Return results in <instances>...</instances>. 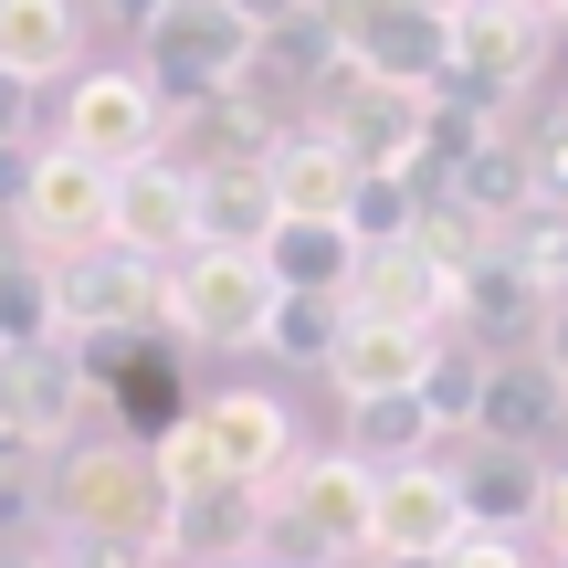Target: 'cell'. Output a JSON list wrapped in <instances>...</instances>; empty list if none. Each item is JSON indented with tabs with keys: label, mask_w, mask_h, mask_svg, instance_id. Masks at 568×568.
I'll use <instances>...</instances> for the list:
<instances>
[{
	"label": "cell",
	"mask_w": 568,
	"mask_h": 568,
	"mask_svg": "<svg viewBox=\"0 0 568 568\" xmlns=\"http://www.w3.org/2000/svg\"><path fill=\"white\" fill-rule=\"evenodd\" d=\"M358 180H368V169L347 159V138H337V126H284V138L264 148V190H274V211H284V222H347Z\"/></svg>",
	"instance_id": "14"
},
{
	"label": "cell",
	"mask_w": 568,
	"mask_h": 568,
	"mask_svg": "<svg viewBox=\"0 0 568 568\" xmlns=\"http://www.w3.org/2000/svg\"><path fill=\"white\" fill-rule=\"evenodd\" d=\"M264 516L316 558H379V474L358 453H295L264 485Z\"/></svg>",
	"instance_id": "3"
},
{
	"label": "cell",
	"mask_w": 568,
	"mask_h": 568,
	"mask_svg": "<svg viewBox=\"0 0 568 568\" xmlns=\"http://www.w3.org/2000/svg\"><path fill=\"white\" fill-rule=\"evenodd\" d=\"M95 400H116V410H126V443H159L169 422H190L180 368H169V347H159V337H138V358H126L116 379H95Z\"/></svg>",
	"instance_id": "24"
},
{
	"label": "cell",
	"mask_w": 568,
	"mask_h": 568,
	"mask_svg": "<svg viewBox=\"0 0 568 568\" xmlns=\"http://www.w3.org/2000/svg\"><path fill=\"white\" fill-rule=\"evenodd\" d=\"M169 506L180 495L159 485V464H148V443H84L53 464V527L84 537V548L126 558V568H169L180 548H169Z\"/></svg>",
	"instance_id": "1"
},
{
	"label": "cell",
	"mask_w": 568,
	"mask_h": 568,
	"mask_svg": "<svg viewBox=\"0 0 568 568\" xmlns=\"http://www.w3.org/2000/svg\"><path fill=\"white\" fill-rule=\"evenodd\" d=\"M400 11H432V21H464L474 0H400Z\"/></svg>",
	"instance_id": "38"
},
{
	"label": "cell",
	"mask_w": 568,
	"mask_h": 568,
	"mask_svg": "<svg viewBox=\"0 0 568 568\" xmlns=\"http://www.w3.org/2000/svg\"><path fill=\"white\" fill-rule=\"evenodd\" d=\"M453 548H464V485H453V464L379 474V558H453Z\"/></svg>",
	"instance_id": "15"
},
{
	"label": "cell",
	"mask_w": 568,
	"mask_h": 568,
	"mask_svg": "<svg viewBox=\"0 0 568 568\" xmlns=\"http://www.w3.org/2000/svg\"><path fill=\"white\" fill-rule=\"evenodd\" d=\"M443 568H527V548H516V537H464Z\"/></svg>",
	"instance_id": "35"
},
{
	"label": "cell",
	"mask_w": 568,
	"mask_h": 568,
	"mask_svg": "<svg viewBox=\"0 0 568 568\" xmlns=\"http://www.w3.org/2000/svg\"><path fill=\"white\" fill-rule=\"evenodd\" d=\"M53 527V453L0 443V537H42Z\"/></svg>",
	"instance_id": "28"
},
{
	"label": "cell",
	"mask_w": 568,
	"mask_h": 568,
	"mask_svg": "<svg viewBox=\"0 0 568 568\" xmlns=\"http://www.w3.org/2000/svg\"><path fill=\"white\" fill-rule=\"evenodd\" d=\"M453 485H464V537H527L548 516V464L537 453H485L474 443V464H453Z\"/></svg>",
	"instance_id": "18"
},
{
	"label": "cell",
	"mask_w": 568,
	"mask_h": 568,
	"mask_svg": "<svg viewBox=\"0 0 568 568\" xmlns=\"http://www.w3.org/2000/svg\"><path fill=\"white\" fill-rule=\"evenodd\" d=\"M432 347H443V337H422V326H379V316H347V326H337V358H326V379H337V400L422 389Z\"/></svg>",
	"instance_id": "19"
},
{
	"label": "cell",
	"mask_w": 568,
	"mask_h": 568,
	"mask_svg": "<svg viewBox=\"0 0 568 568\" xmlns=\"http://www.w3.org/2000/svg\"><path fill=\"white\" fill-rule=\"evenodd\" d=\"M548 284H537L527 264H506V253H485V264L464 274V295H453V337L474 347V358H527L537 326H548Z\"/></svg>",
	"instance_id": "12"
},
{
	"label": "cell",
	"mask_w": 568,
	"mask_h": 568,
	"mask_svg": "<svg viewBox=\"0 0 568 568\" xmlns=\"http://www.w3.org/2000/svg\"><path fill=\"white\" fill-rule=\"evenodd\" d=\"M453 295L464 274H443L422 253V232L389 253H358V284H347V316H379V326H422V337H453Z\"/></svg>",
	"instance_id": "13"
},
{
	"label": "cell",
	"mask_w": 568,
	"mask_h": 568,
	"mask_svg": "<svg viewBox=\"0 0 568 568\" xmlns=\"http://www.w3.org/2000/svg\"><path fill=\"white\" fill-rule=\"evenodd\" d=\"M211 568H295V558H211Z\"/></svg>",
	"instance_id": "39"
},
{
	"label": "cell",
	"mask_w": 568,
	"mask_h": 568,
	"mask_svg": "<svg viewBox=\"0 0 568 568\" xmlns=\"http://www.w3.org/2000/svg\"><path fill=\"white\" fill-rule=\"evenodd\" d=\"M443 201H453V211H474V222H485V232H506L516 211H537V201H548V190H537V159H527V148L506 138V126H495V138L474 148L464 169H453V190H443Z\"/></svg>",
	"instance_id": "21"
},
{
	"label": "cell",
	"mask_w": 568,
	"mask_h": 568,
	"mask_svg": "<svg viewBox=\"0 0 568 568\" xmlns=\"http://www.w3.org/2000/svg\"><path fill=\"white\" fill-rule=\"evenodd\" d=\"M474 400H485V358H474V347H432L422 410H432V432H443V443H474Z\"/></svg>",
	"instance_id": "27"
},
{
	"label": "cell",
	"mask_w": 568,
	"mask_h": 568,
	"mask_svg": "<svg viewBox=\"0 0 568 568\" xmlns=\"http://www.w3.org/2000/svg\"><path fill=\"white\" fill-rule=\"evenodd\" d=\"M337 326H347V295H274L264 347L295 358V368H326V358H337Z\"/></svg>",
	"instance_id": "25"
},
{
	"label": "cell",
	"mask_w": 568,
	"mask_h": 568,
	"mask_svg": "<svg viewBox=\"0 0 568 568\" xmlns=\"http://www.w3.org/2000/svg\"><path fill=\"white\" fill-rule=\"evenodd\" d=\"M222 11L243 21L253 42H264V32H284V21H305V11H316V0H222Z\"/></svg>",
	"instance_id": "33"
},
{
	"label": "cell",
	"mask_w": 568,
	"mask_h": 568,
	"mask_svg": "<svg viewBox=\"0 0 568 568\" xmlns=\"http://www.w3.org/2000/svg\"><path fill=\"white\" fill-rule=\"evenodd\" d=\"M95 410V368H84L74 337H32V347H0V443L21 453H63Z\"/></svg>",
	"instance_id": "7"
},
{
	"label": "cell",
	"mask_w": 568,
	"mask_h": 568,
	"mask_svg": "<svg viewBox=\"0 0 568 568\" xmlns=\"http://www.w3.org/2000/svg\"><path fill=\"white\" fill-rule=\"evenodd\" d=\"M190 422H201L211 474H222L232 495H264L274 474L295 464V422H284L274 389H222V400H190Z\"/></svg>",
	"instance_id": "11"
},
{
	"label": "cell",
	"mask_w": 568,
	"mask_h": 568,
	"mask_svg": "<svg viewBox=\"0 0 568 568\" xmlns=\"http://www.w3.org/2000/svg\"><path fill=\"white\" fill-rule=\"evenodd\" d=\"M105 222H116V180L105 169H84L74 148H53L42 138V159H32V180H21V201H11V243H21V264H84V253H105Z\"/></svg>",
	"instance_id": "5"
},
{
	"label": "cell",
	"mask_w": 568,
	"mask_h": 568,
	"mask_svg": "<svg viewBox=\"0 0 568 568\" xmlns=\"http://www.w3.org/2000/svg\"><path fill=\"white\" fill-rule=\"evenodd\" d=\"M253 264L274 274V295H347L358 284V243H347V222H274Z\"/></svg>",
	"instance_id": "20"
},
{
	"label": "cell",
	"mask_w": 568,
	"mask_h": 568,
	"mask_svg": "<svg viewBox=\"0 0 568 568\" xmlns=\"http://www.w3.org/2000/svg\"><path fill=\"white\" fill-rule=\"evenodd\" d=\"M527 358H537V368H548V379L568 389V295L548 305V326H537V347H527Z\"/></svg>",
	"instance_id": "34"
},
{
	"label": "cell",
	"mask_w": 568,
	"mask_h": 568,
	"mask_svg": "<svg viewBox=\"0 0 568 568\" xmlns=\"http://www.w3.org/2000/svg\"><path fill=\"white\" fill-rule=\"evenodd\" d=\"M32 84H11V74H0V159H11V148H42V126H32Z\"/></svg>",
	"instance_id": "32"
},
{
	"label": "cell",
	"mask_w": 568,
	"mask_h": 568,
	"mask_svg": "<svg viewBox=\"0 0 568 568\" xmlns=\"http://www.w3.org/2000/svg\"><path fill=\"white\" fill-rule=\"evenodd\" d=\"M95 11L116 21V32H138V42H148V32H159L169 11H180V0H95Z\"/></svg>",
	"instance_id": "36"
},
{
	"label": "cell",
	"mask_w": 568,
	"mask_h": 568,
	"mask_svg": "<svg viewBox=\"0 0 568 568\" xmlns=\"http://www.w3.org/2000/svg\"><path fill=\"white\" fill-rule=\"evenodd\" d=\"M264 316H274V274L253 253L201 243L159 274V326L180 347H264Z\"/></svg>",
	"instance_id": "4"
},
{
	"label": "cell",
	"mask_w": 568,
	"mask_h": 568,
	"mask_svg": "<svg viewBox=\"0 0 568 568\" xmlns=\"http://www.w3.org/2000/svg\"><path fill=\"white\" fill-rule=\"evenodd\" d=\"M368 568H443V558H368Z\"/></svg>",
	"instance_id": "40"
},
{
	"label": "cell",
	"mask_w": 568,
	"mask_h": 568,
	"mask_svg": "<svg viewBox=\"0 0 568 568\" xmlns=\"http://www.w3.org/2000/svg\"><path fill=\"white\" fill-rule=\"evenodd\" d=\"M105 243L138 253V264H180V253H201V169L190 159H148L116 180V222H105Z\"/></svg>",
	"instance_id": "10"
},
{
	"label": "cell",
	"mask_w": 568,
	"mask_h": 568,
	"mask_svg": "<svg viewBox=\"0 0 568 568\" xmlns=\"http://www.w3.org/2000/svg\"><path fill=\"white\" fill-rule=\"evenodd\" d=\"M11 568H126V558H105V548H84V537H63V527H42L32 548H21Z\"/></svg>",
	"instance_id": "31"
},
{
	"label": "cell",
	"mask_w": 568,
	"mask_h": 568,
	"mask_svg": "<svg viewBox=\"0 0 568 568\" xmlns=\"http://www.w3.org/2000/svg\"><path fill=\"white\" fill-rule=\"evenodd\" d=\"M568 422V389L537 358H485V400H474V443L485 453H548Z\"/></svg>",
	"instance_id": "16"
},
{
	"label": "cell",
	"mask_w": 568,
	"mask_h": 568,
	"mask_svg": "<svg viewBox=\"0 0 568 568\" xmlns=\"http://www.w3.org/2000/svg\"><path fill=\"white\" fill-rule=\"evenodd\" d=\"M432 410H422V389H379V400H347V443L337 453H358L368 474H400V464H432Z\"/></svg>",
	"instance_id": "22"
},
{
	"label": "cell",
	"mask_w": 568,
	"mask_h": 568,
	"mask_svg": "<svg viewBox=\"0 0 568 568\" xmlns=\"http://www.w3.org/2000/svg\"><path fill=\"white\" fill-rule=\"evenodd\" d=\"M253 516H264V495H232V485L222 495H180V506H169V548H180V558L190 548H232Z\"/></svg>",
	"instance_id": "29"
},
{
	"label": "cell",
	"mask_w": 568,
	"mask_h": 568,
	"mask_svg": "<svg viewBox=\"0 0 568 568\" xmlns=\"http://www.w3.org/2000/svg\"><path fill=\"white\" fill-rule=\"evenodd\" d=\"M53 148H74V159L105 169V180L169 159V105H159V84H148L138 63H95V74H74V84H63V116H53Z\"/></svg>",
	"instance_id": "2"
},
{
	"label": "cell",
	"mask_w": 568,
	"mask_h": 568,
	"mask_svg": "<svg viewBox=\"0 0 568 568\" xmlns=\"http://www.w3.org/2000/svg\"><path fill=\"white\" fill-rule=\"evenodd\" d=\"M410 232H422V190H410L400 169H368L358 201H347V243H358V253H389V243H410Z\"/></svg>",
	"instance_id": "26"
},
{
	"label": "cell",
	"mask_w": 568,
	"mask_h": 568,
	"mask_svg": "<svg viewBox=\"0 0 568 568\" xmlns=\"http://www.w3.org/2000/svg\"><path fill=\"white\" fill-rule=\"evenodd\" d=\"M0 74L11 84H74L84 74V11L74 0H0Z\"/></svg>",
	"instance_id": "17"
},
{
	"label": "cell",
	"mask_w": 568,
	"mask_h": 568,
	"mask_svg": "<svg viewBox=\"0 0 568 568\" xmlns=\"http://www.w3.org/2000/svg\"><path fill=\"white\" fill-rule=\"evenodd\" d=\"M32 337H63L53 326V274L42 264H0V347H32Z\"/></svg>",
	"instance_id": "30"
},
{
	"label": "cell",
	"mask_w": 568,
	"mask_h": 568,
	"mask_svg": "<svg viewBox=\"0 0 568 568\" xmlns=\"http://www.w3.org/2000/svg\"><path fill=\"white\" fill-rule=\"evenodd\" d=\"M548 21H558V32H568V0H548Z\"/></svg>",
	"instance_id": "42"
},
{
	"label": "cell",
	"mask_w": 568,
	"mask_h": 568,
	"mask_svg": "<svg viewBox=\"0 0 568 568\" xmlns=\"http://www.w3.org/2000/svg\"><path fill=\"white\" fill-rule=\"evenodd\" d=\"M537 527H548V537H558V568H568V464L548 474V516H537Z\"/></svg>",
	"instance_id": "37"
},
{
	"label": "cell",
	"mask_w": 568,
	"mask_h": 568,
	"mask_svg": "<svg viewBox=\"0 0 568 568\" xmlns=\"http://www.w3.org/2000/svg\"><path fill=\"white\" fill-rule=\"evenodd\" d=\"M274 222H284V211H274V190H264V169H253V159H211V169H201V243L264 253Z\"/></svg>",
	"instance_id": "23"
},
{
	"label": "cell",
	"mask_w": 568,
	"mask_h": 568,
	"mask_svg": "<svg viewBox=\"0 0 568 568\" xmlns=\"http://www.w3.org/2000/svg\"><path fill=\"white\" fill-rule=\"evenodd\" d=\"M485 11H548V0H485Z\"/></svg>",
	"instance_id": "41"
},
{
	"label": "cell",
	"mask_w": 568,
	"mask_h": 568,
	"mask_svg": "<svg viewBox=\"0 0 568 568\" xmlns=\"http://www.w3.org/2000/svg\"><path fill=\"white\" fill-rule=\"evenodd\" d=\"M53 326L74 347L95 337H148L159 326V264H138V253H84V264H53Z\"/></svg>",
	"instance_id": "9"
},
{
	"label": "cell",
	"mask_w": 568,
	"mask_h": 568,
	"mask_svg": "<svg viewBox=\"0 0 568 568\" xmlns=\"http://www.w3.org/2000/svg\"><path fill=\"white\" fill-rule=\"evenodd\" d=\"M138 53H148L138 74L159 84V105H180V116H201L211 95H232V84L253 74V53H264V42H253L243 21L222 11V0H180V11H169L159 32L138 42ZM180 116H169V126H180Z\"/></svg>",
	"instance_id": "6"
},
{
	"label": "cell",
	"mask_w": 568,
	"mask_h": 568,
	"mask_svg": "<svg viewBox=\"0 0 568 568\" xmlns=\"http://www.w3.org/2000/svg\"><path fill=\"white\" fill-rule=\"evenodd\" d=\"M548 42H558L548 11H485V0H474V11L453 21V74L432 84V95H443V105H474V116H495V105H516V95L537 84Z\"/></svg>",
	"instance_id": "8"
}]
</instances>
